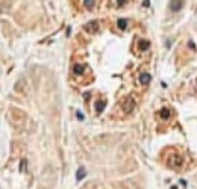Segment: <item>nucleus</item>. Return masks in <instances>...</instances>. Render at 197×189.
<instances>
[{
	"label": "nucleus",
	"instance_id": "1",
	"mask_svg": "<svg viewBox=\"0 0 197 189\" xmlns=\"http://www.w3.org/2000/svg\"><path fill=\"white\" fill-rule=\"evenodd\" d=\"M121 107H123V111H125L126 114H130L135 109V100L132 97H126L125 100H123V103H121Z\"/></svg>",
	"mask_w": 197,
	"mask_h": 189
},
{
	"label": "nucleus",
	"instance_id": "2",
	"mask_svg": "<svg viewBox=\"0 0 197 189\" xmlns=\"http://www.w3.org/2000/svg\"><path fill=\"white\" fill-rule=\"evenodd\" d=\"M183 163V160H182V157L178 155H173L168 157V165L171 167V168H179L180 165Z\"/></svg>",
	"mask_w": 197,
	"mask_h": 189
},
{
	"label": "nucleus",
	"instance_id": "3",
	"mask_svg": "<svg viewBox=\"0 0 197 189\" xmlns=\"http://www.w3.org/2000/svg\"><path fill=\"white\" fill-rule=\"evenodd\" d=\"M84 29H85L87 32H90V34H94V32H97V30H99V21L92 20V21L87 23V24L84 26Z\"/></svg>",
	"mask_w": 197,
	"mask_h": 189
},
{
	"label": "nucleus",
	"instance_id": "4",
	"mask_svg": "<svg viewBox=\"0 0 197 189\" xmlns=\"http://www.w3.org/2000/svg\"><path fill=\"white\" fill-rule=\"evenodd\" d=\"M182 6H183L182 0H171V2H170V9H171L173 12L180 11V9H182Z\"/></svg>",
	"mask_w": 197,
	"mask_h": 189
},
{
	"label": "nucleus",
	"instance_id": "5",
	"mask_svg": "<svg viewBox=\"0 0 197 189\" xmlns=\"http://www.w3.org/2000/svg\"><path fill=\"white\" fill-rule=\"evenodd\" d=\"M150 80H152V76H150L149 73H141V74H140V83H141V85H149Z\"/></svg>",
	"mask_w": 197,
	"mask_h": 189
},
{
	"label": "nucleus",
	"instance_id": "6",
	"mask_svg": "<svg viewBox=\"0 0 197 189\" xmlns=\"http://www.w3.org/2000/svg\"><path fill=\"white\" fill-rule=\"evenodd\" d=\"M149 47H150V42H149L147 39H141V41L138 42V49H140L141 52H146V50H149Z\"/></svg>",
	"mask_w": 197,
	"mask_h": 189
},
{
	"label": "nucleus",
	"instance_id": "7",
	"mask_svg": "<svg viewBox=\"0 0 197 189\" xmlns=\"http://www.w3.org/2000/svg\"><path fill=\"white\" fill-rule=\"evenodd\" d=\"M84 70H85V67H84V65L76 64V65L73 67V73H74L76 76H80V74H84Z\"/></svg>",
	"mask_w": 197,
	"mask_h": 189
},
{
	"label": "nucleus",
	"instance_id": "8",
	"mask_svg": "<svg viewBox=\"0 0 197 189\" xmlns=\"http://www.w3.org/2000/svg\"><path fill=\"white\" fill-rule=\"evenodd\" d=\"M159 115H161L162 120H168V118H170V109H167V107H162L161 111H159Z\"/></svg>",
	"mask_w": 197,
	"mask_h": 189
},
{
	"label": "nucleus",
	"instance_id": "9",
	"mask_svg": "<svg viewBox=\"0 0 197 189\" xmlns=\"http://www.w3.org/2000/svg\"><path fill=\"white\" fill-rule=\"evenodd\" d=\"M117 26H118V29L125 30L126 27H127V20H126V18H120V20L117 21Z\"/></svg>",
	"mask_w": 197,
	"mask_h": 189
},
{
	"label": "nucleus",
	"instance_id": "10",
	"mask_svg": "<svg viewBox=\"0 0 197 189\" xmlns=\"http://www.w3.org/2000/svg\"><path fill=\"white\" fill-rule=\"evenodd\" d=\"M105 104H106V103H105V102H102V100L96 102V112H97V114H100V112L105 109Z\"/></svg>",
	"mask_w": 197,
	"mask_h": 189
},
{
	"label": "nucleus",
	"instance_id": "11",
	"mask_svg": "<svg viewBox=\"0 0 197 189\" xmlns=\"http://www.w3.org/2000/svg\"><path fill=\"white\" fill-rule=\"evenodd\" d=\"M85 174H87L85 168H79V170H77V172H76V180H82V179L85 177Z\"/></svg>",
	"mask_w": 197,
	"mask_h": 189
},
{
	"label": "nucleus",
	"instance_id": "12",
	"mask_svg": "<svg viewBox=\"0 0 197 189\" xmlns=\"http://www.w3.org/2000/svg\"><path fill=\"white\" fill-rule=\"evenodd\" d=\"M84 5H85L87 9H92L94 5H96V2H94V0H84Z\"/></svg>",
	"mask_w": 197,
	"mask_h": 189
},
{
	"label": "nucleus",
	"instance_id": "13",
	"mask_svg": "<svg viewBox=\"0 0 197 189\" xmlns=\"http://www.w3.org/2000/svg\"><path fill=\"white\" fill-rule=\"evenodd\" d=\"M26 163H27V162H26V159H23V160H21V163H20V172L26 171Z\"/></svg>",
	"mask_w": 197,
	"mask_h": 189
},
{
	"label": "nucleus",
	"instance_id": "14",
	"mask_svg": "<svg viewBox=\"0 0 197 189\" xmlns=\"http://www.w3.org/2000/svg\"><path fill=\"white\" fill-rule=\"evenodd\" d=\"M188 46H190L193 50H196V46H194V42H193V41H190V42H188Z\"/></svg>",
	"mask_w": 197,
	"mask_h": 189
},
{
	"label": "nucleus",
	"instance_id": "15",
	"mask_svg": "<svg viewBox=\"0 0 197 189\" xmlns=\"http://www.w3.org/2000/svg\"><path fill=\"white\" fill-rule=\"evenodd\" d=\"M76 115H77V118H79V120H84V115H82V112H77Z\"/></svg>",
	"mask_w": 197,
	"mask_h": 189
},
{
	"label": "nucleus",
	"instance_id": "16",
	"mask_svg": "<svg viewBox=\"0 0 197 189\" xmlns=\"http://www.w3.org/2000/svg\"><path fill=\"white\" fill-rule=\"evenodd\" d=\"M123 3H125V0H118V6H123Z\"/></svg>",
	"mask_w": 197,
	"mask_h": 189
}]
</instances>
